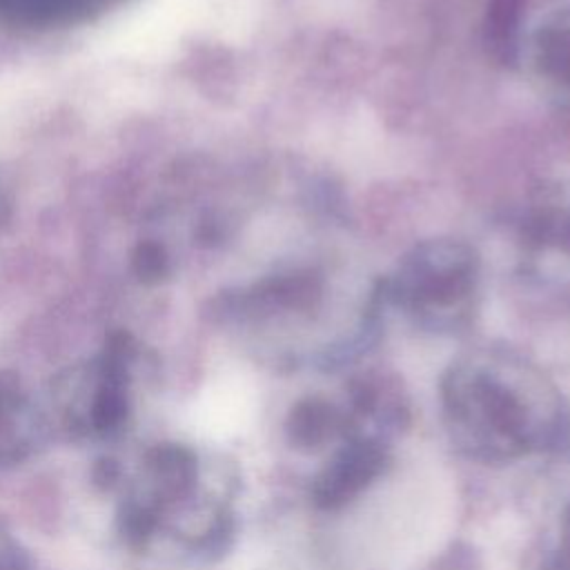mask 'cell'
Returning <instances> with one entry per match:
<instances>
[{
  "mask_svg": "<svg viewBox=\"0 0 570 570\" xmlns=\"http://www.w3.org/2000/svg\"><path fill=\"white\" fill-rule=\"evenodd\" d=\"M390 463L387 445L372 439H345L343 448L312 481V501L321 510H338L379 479Z\"/></svg>",
  "mask_w": 570,
  "mask_h": 570,
  "instance_id": "277c9868",
  "label": "cell"
},
{
  "mask_svg": "<svg viewBox=\"0 0 570 570\" xmlns=\"http://www.w3.org/2000/svg\"><path fill=\"white\" fill-rule=\"evenodd\" d=\"M441 396L454 445L479 461L501 463L557 448L568 434L557 387L510 352L459 358L441 381Z\"/></svg>",
  "mask_w": 570,
  "mask_h": 570,
  "instance_id": "6da1fadb",
  "label": "cell"
},
{
  "mask_svg": "<svg viewBox=\"0 0 570 570\" xmlns=\"http://www.w3.org/2000/svg\"><path fill=\"white\" fill-rule=\"evenodd\" d=\"M525 0H488L485 9V45L503 65H512L521 56V22Z\"/></svg>",
  "mask_w": 570,
  "mask_h": 570,
  "instance_id": "ba28073f",
  "label": "cell"
},
{
  "mask_svg": "<svg viewBox=\"0 0 570 570\" xmlns=\"http://www.w3.org/2000/svg\"><path fill=\"white\" fill-rule=\"evenodd\" d=\"M200 468L194 450L180 443H158L140 461L118 510L122 537L145 546L165 521L180 519L196 505Z\"/></svg>",
  "mask_w": 570,
  "mask_h": 570,
  "instance_id": "3957f363",
  "label": "cell"
},
{
  "mask_svg": "<svg viewBox=\"0 0 570 570\" xmlns=\"http://www.w3.org/2000/svg\"><path fill=\"white\" fill-rule=\"evenodd\" d=\"M0 570H31L27 552L2 528H0Z\"/></svg>",
  "mask_w": 570,
  "mask_h": 570,
  "instance_id": "30bf717a",
  "label": "cell"
},
{
  "mask_svg": "<svg viewBox=\"0 0 570 570\" xmlns=\"http://www.w3.org/2000/svg\"><path fill=\"white\" fill-rule=\"evenodd\" d=\"M425 570H481V554L468 541H452Z\"/></svg>",
  "mask_w": 570,
  "mask_h": 570,
  "instance_id": "9c48e42d",
  "label": "cell"
},
{
  "mask_svg": "<svg viewBox=\"0 0 570 570\" xmlns=\"http://www.w3.org/2000/svg\"><path fill=\"white\" fill-rule=\"evenodd\" d=\"M479 289V256L452 238L416 243L383 283V298L432 332L468 325Z\"/></svg>",
  "mask_w": 570,
  "mask_h": 570,
  "instance_id": "7a4b0ae2",
  "label": "cell"
},
{
  "mask_svg": "<svg viewBox=\"0 0 570 570\" xmlns=\"http://www.w3.org/2000/svg\"><path fill=\"white\" fill-rule=\"evenodd\" d=\"M49 432V419L18 383L0 379V468L24 463Z\"/></svg>",
  "mask_w": 570,
  "mask_h": 570,
  "instance_id": "5b68a950",
  "label": "cell"
},
{
  "mask_svg": "<svg viewBox=\"0 0 570 570\" xmlns=\"http://www.w3.org/2000/svg\"><path fill=\"white\" fill-rule=\"evenodd\" d=\"M530 60L543 91L570 105V9L550 16L530 38Z\"/></svg>",
  "mask_w": 570,
  "mask_h": 570,
  "instance_id": "8992f818",
  "label": "cell"
},
{
  "mask_svg": "<svg viewBox=\"0 0 570 570\" xmlns=\"http://www.w3.org/2000/svg\"><path fill=\"white\" fill-rule=\"evenodd\" d=\"M345 432V416L321 396L301 399L285 419V436L294 450L316 452Z\"/></svg>",
  "mask_w": 570,
  "mask_h": 570,
  "instance_id": "52a82bcc",
  "label": "cell"
},
{
  "mask_svg": "<svg viewBox=\"0 0 570 570\" xmlns=\"http://www.w3.org/2000/svg\"><path fill=\"white\" fill-rule=\"evenodd\" d=\"M561 539H563V550H566V554H568V559H570V508L566 510V514H563V525H561Z\"/></svg>",
  "mask_w": 570,
  "mask_h": 570,
  "instance_id": "8fae6325",
  "label": "cell"
}]
</instances>
